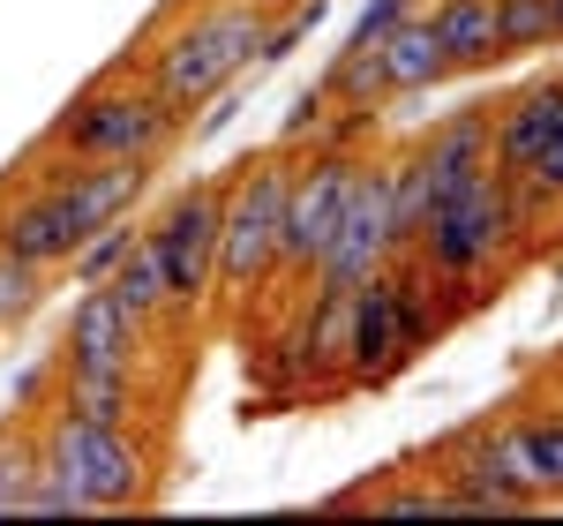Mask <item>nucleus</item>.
I'll use <instances>...</instances> for the list:
<instances>
[{"label": "nucleus", "mask_w": 563, "mask_h": 526, "mask_svg": "<svg viewBox=\"0 0 563 526\" xmlns=\"http://www.w3.org/2000/svg\"><path fill=\"white\" fill-rule=\"evenodd\" d=\"M256 39H263V8H249V0H174L121 61L174 113H203L218 90H233L256 68Z\"/></svg>", "instance_id": "1"}, {"label": "nucleus", "mask_w": 563, "mask_h": 526, "mask_svg": "<svg viewBox=\"0 0 563 526\" xmlns=\"http://www.w3.org/2000/svg\"><path fill=\"white\" fill-rule=\"evenodd\" d=\"M413 256H421L435 278L459 294V308L496 302V286H504L526 256H533L511 174H496V166H488V174H474L466 188H451L443 204H429Z\"/></svg>", "instance_id": "2"}, {"label": "nucleus", "mask_w": 563, "mask_h": 526, "mask_svg": "<svg viewBox=\"0 0 563 526\" xmlns=\"http://www.w3.org/2000/svg\"><path fill=\"white\" fill-rule=\"evenodd\" d=\"M188 135V113H174L158 90L135 76L129 61H113L106 76H90L53 121H45V151H68V158H143V166H166Z\"/></svg>", "instance_id": "3"}, {"label": "nucleus", "mask_w": 563, "mask_h": 526, "mask_svg": "<svg viewBox=\"0 0 563 526\" xmlns=\"http://www.w3.org/2000/svg\"><path fill=\"white\" fill-rule=\"evenodd\" d=\"M31 437L38 467L76 489L84 512H143L158 496V451L135 437V421H84L68 406H45Z\"/></svg>", "instance_id": "4"}, {"label": "nucleus", "mask_w": 563, "mask_h": 526, "mask_svg": "<svg viewBox=\"0 0 563 526\" xmlns=\"http://www.w3.org/2000/svg\"><path fill=\"white\" fill-rule=\"evenodd\" d=\"M294 158L286 143L256 151L249 166L225 174V204H218V256H211V294L225 308L256 302L278 271V219H286V188H294Z\"/></svg>", "instance_id": "5"}, {"label": "nucleus", "mask_w": 563, "mask_h": 526, "mask_svg": "<svg viewBox=\"0 0 563 526\" xmlns=\"http://www.w3.org/2000/svg\"><path fill=\"white\" fill-rule=\"evenodd\" d=\"M368 151L353 143H308V158H294V188H286V219H278V271L271 286H308V271L323 256V241L339 233V211L353 196Z\"/></svg>", "instance_id": "6"}, {"label": "nucleus", "mask_w": 563, "mask_h": 526, "mask_svg": "<svg viewBox=\"0 0 563 526\" xmlns=\"http://www.w3.org/2000/svg\"><path fill=\"white\" fill-rule=\"evenodd\" d=\"M218 204H225V174L188 180L180 196H166V211L143 226V249L158 263V286L174 324H188L196 308L211 302V256H218Z\"/></svg>", "instance_id": "7"}, {"label": "nucleus", "mask_w": 563, "mask_h": 526, "mask_svg": "<svg viewBox=\"0 0 563 526\" xmlns=\"http://www.w3.org/2000/svg\"><path fill=\"white\" fill-rule=\"evenodd\" d=\"M429 474L459 489V504H466V519H526V512H549L533 482H526L519 451H511V429L504 421H474V429H451V437L435 443Z\"/></svg>", "instance_id": "8"}, {"label": "nucleus", "mask_w": 563, "mask_h": 526, "mask_svg": "<svg viewBox=\"0 0 563 526\" xmlns=\"http://www.w3.org/2000/svg\"><path fill=\"white\" fill-rule=\"evenodd\" d=\"M390 256H398V249H390V158H361L353 196H346V211H339V233L323 241L308 286H316V294H353V286H368Z\"/></svg>", "instance_id": "9"}, {"label": "nucleus", "mask_w": 563, "mask_h": 526, "mask_svg": "<svg viewBox=\"0 0 563 526\" xmlns=\"http://www.w3.org/2000/svg\"><path fill=\"white\" fill-rule=\"evenodd\" d=\"M143 347H151V331L113 302V286H84V302L68 308V324H60V369L135 376L143 369Z\"/></svg>", "instance_id": "10"}, {"label": "nucleus", "mask_w": 563, "mask_h": 526, "mask_svg": "<svg viewBox=\"0 0 563 526\" xmlns=\"http://www.w3.org/2000/svg\"><path fill=\"white\" fill-rule=\"evenodd\" d=\"M398 369H413V361H406V339H398L390 271H376L368 286H353V302H346V392H376Z\"/></svg>", "instance_id": "11"}, {"label": "nucleus", "mask_w": 563, "mask_h": 526, "mask_svg": "<svg viewBox=\"0 0 563 526\" xmlns=\"http://www.w3.org/2000/svg\"><path fill=\"white\" fill-rule=\"evenodd\" d=\"M413 151V166H421V188H429V204H443L451 188H466L474 174L496 166V135H488V106H451L429 135H413L406 143Z\"/></svg>", "instance_id": "12"}, {"label": "nucleus", "mask_w": 563, "mask_h": 526, "mask_svg": "<svg viewBox=\"0 0 563 526\" xmlns=\"http://www.w3.org/2000/svg\"><path fill=\"white\" fill-rule=\"evenodd\" d=\"M556 98H563V68L533 76V84L504 90L488 106V135H496V174H526L541 158V143L556 135Z\"/></svg>", "instance_id": "13"}, {"label": "nucleus", "mask_w": 563, "mask_h": 526, "mask_svg": "<svg viewBox=\"0 0 563 526\" xmlns=\"http://www.w3.org/2000/svg\"><path fill=\"white\" fill-rule=\"evenodd\" d=\"M376 61H384L390 98H413V90L451 84V61H443V39H435L429 8H406V15L390 23V39L376 45Z\"/></svg>", "instance_id": "14"}, {"label": "nucleus", "mask_w": 563, "mask_h": 526, "mask_svg": "<svg viewBox=\"0 0 563 526\" xmlns=\"http://www.w3.org/2000/svg\"><path fill=\"white\" fill-rule=\"evenodd\" d=\"M331 512H376V519H466L459 489L443 474H384V482L331 496Z\"/></svg>", "instance_id": "15"}, {"label": "nucleus", "mask_w": 563, "mask_h": 526, "mask_svg": "<svg viewBox=\"0 0 563 526\" xmlns=\"http://www.w3.org/2000/svg\"><path fill=\"white\" fill-rule=\"evenodd\" d=\"M429 23H435V39H443L451 76H481V68L504 61L496 53V0H435Z\"/></svg>", "instance_id": "16"}, {"label": "nucleus", "mask_w": 563, "mask_h": 526, "mask_svg": "<svg viewBox=\"0 0 563 526\" xmlns=\"http://www.w3.org/2000/svg\"><path fill=\"white\" fill-rule=\"evenodd\" d=\"M504 429H511V451H519L533 496L563 504V406H549V414H504Z\"/></svg>", "instance_id": "17"}, {"label": "nucleus", "mask_w": 563, "mask_h": 526, "mask_svg": "<svg viewBox=\"0 0 563 526\" xmlns=\"http://www.w3.org/2000/svg\"><path fill=\"white\" fill-rule=\"evenodd\" d=\"M316 90H323V98H331L339 113H384V106H390L384 61H376V53H353V45H339V53L323 61Z\"/></svg>", "instance_id": "18"}, {"label": "nucleus", "mask_w": 563, "mask_h": 526, "mask_svg": "<svg viewBox=\"0 0 563 526\" xmlns=\"http://www.w3.org/2000/svg\"><path fill=\"white\" fill-rule=\"evenodd\" d=\"M53 406H68V414H84V421H143L135 376H98V369H60Z\"/></svg>", "instance_id": "19"}, {"label": "nucleus", "mask_w": 563, "mask_h": 526, "mask_svg": "<svg viewBox=\"0 0 563 526\" xmlns=\"http://www.w3.org/2000/svg\"><path fill=\"white\" fill-rule=\"evenodd\" d=\"M113 286V302L129 308L143 331H158V324H174V308H166V286H158V263H151V249H143V226H135V249L121 256V271L106 278Z\"/></svg>", "instance_id": "20"}, {"label": "nucleus", "mask_w": 563, "mask_h": 526, "mask_svg": "<svg viewBox=\"0 0 563 526\" xmlns=\"http://www.w3.org/2000/svg\"><path fill=\"white\" fill-rule=\"evenodd\" d=\"M556 45V15L549 0H496V53L504 61H533Z\"/></svg>", "instance_id": "21"}, {"label": "nucleus", "mask_w": 563, "mask_h": 526, "mask_svg": "<svg viewBox=\"0 0 563 526\" xmlns=\"http://www.w3.org/2000/svg\"><path fill=\"white\" fill-rule=\"evenodd\" d=\"M31 474H38V437H31V421H15V429H0V519H23Z\"/></svg>", "instance_id": "22"}, {"label": "nucleus", "mask_w": 563, "mask_h": 526, "mask_svg": "<svg viewBox=\"0 0 563 526\" xmlns=\"http://www.w3.org/2000/svg\"><path fill=\"white\" fill-rule=\"evenodd\" d=\"M129 249H135V219L98 226V233H90L84 249L68 256V278H76V286H106V278L121 271V256H129Z\"/></svg>", "instance_id": "23"}, {"label": "nucleus", "mask_w": 563, "mask_h": 526, "mask_svg": "<svg viewBox=\"0 0 563 526\" xmlns=\"http://www.w3.org/2000/svg\"><path fill=\"white\" fill-rule=\"evenodd\" d=\"M38 294H45L38 271H23L15 256H0V331H15V324L38 308Z\"/></svg>", "instance_id": "24"}, {"label": "nucleus", "mask_w": 563, "mask_h": 526, "mask_svg": "<svg viewBox=\"0 0 563 526\" xmlns=\"http://www.w3.org/2000/svg\"><path fill=\"white\" fill-rule=\"evenodd\" d=\"M323 121H331V98H323V90L308 84L301 98H294V113H286L278 143H286V151H301V143H316V135H323Z\"/></svg>", "instance_id": "25"}, {"label": "nucleus", "mask_w": 563, "mask_h": 526, "mask_svg": "<svg viewBox=\"0 0 563 526\" xmlns=\"http://www.w3.org/2000/svg\"><path fill=\"white\" fill-rule=\"evenodd\" d=\"M406 8H413V0H368V8H361V23L346 31V45H353V53H376V45L390 39V23H398Z\"/></svg>", "instance_id": "26"}, {"label": "nucleus", "mask_w": 563, "mask_h": 526, "mask_svg": "<svg viewBox=\"0 0 563 526\" xmlns=\"http://www.w3.org/2000/svg\"><path fill=\"white\" fill-rule=\"evenodd\" d=\"M249 8H263V15H278V8H301V0H249Z\"/></svg>", "instance_id": "27"}]
</instances>
